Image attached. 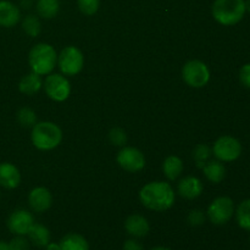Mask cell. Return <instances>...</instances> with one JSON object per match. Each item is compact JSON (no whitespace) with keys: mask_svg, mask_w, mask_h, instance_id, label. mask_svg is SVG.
Here are the masks:
<instances>
[{"mask_svg":"<svg viewBox=\"0 0 250 250\" xmlns=\"http://www.w3.org/2000/svg\"><path fill=\"white\" fill-rule=\"evenodd\" d=\"M176 194L170 183L164 181L149 182L139 190V200L142 204L153 211H166L175 204Z\"/></svg>","mask_w":250,"mask_h":250,"instance_id":"cell-1","label":"cell"},{"mask_svg":"<svg viewBox=\"0 0 250 250\" xmlns=\"http://www.w3.org/2000/svg\"><path fill=\"white\" fill-rule=\"evenodd\" d=\"M31 141L38 150H53L60 146L62 141V131L58 125L51 121L37 122L32 127Z\"/></svg>","mask_w":250,"mask_h":250,"instance_id":"cell-2","label":"cell"},{"mask_svg":"<svg viewBox=\"0 0 250 250\" xmlns=\"http://www.w3.org/2000/svg\"><path fill=\"white\" fill-rule=\"evenodd\" d=\"M28 62L32 71L39 76H48L58 65L55 48L48 43H38L29 50Z\"/></svg>","mask_w":250,"mask_h":250,"instance_id":"cell-3","label":"cell"},{"mask_svg":"<svg viewBox=\"0 0 250 250\" xmlns=\"http://www.w3.org/2000/svg\"><path fill=\"white\" fill-rule=\"evenodd\" d=\"M246 12L244 0H215L211 7V14L215 21L227 27L239 23Z\"/></svg>","mask_w":250,"mask_h":250,"instance_id":"cell-4","label":"cell"},{"mask_svg":"<svg viewBox=\"0 0 250 250\" xmlns=\"http://www.w3.org/2000/svg\"><path fill=\"white\" fill-rule=\"evenodd\" d=\"M84 65V56L82 51L73 45H68L58 55V66L61 73L66 77H72L82 71Z\"/></svg>","mask_w":250,"mask_h":250,"instance_id":"cell-5","label":"cell"},{"mask_svg":"<svg viewBox=\"0 0 250 250\" xmlns=\"http://www.w3.org/2000/svg\"><path fill=\"white\" fill-rule=\"evenodd\" d=\"M183 81L192 88H203L209 83L210 70L200 60H189L182 68Z\"/></svg>","mask_w":250,"mask_h":250,"instance_id":"cell-6","label":"cell"},{"mask_svg":"<svg viewBox=\"0 0 250 250\" xmlns=\"http://www.w3.org/2000/svg\"><path fill=\"white\" fill-rule=\"evenodd\" d=\"M212 155L221 163L237 160L242 154V144L232 136H221L212 146Z\"/></svg>","mask_w":250,"mask_h":250,"instance_id":"cell-7","label":"cell"},{"mask_svg":"<svg viewBox=\"0 0 250 250\" xmlns=\"http://www.w3.org/2000/svg\"><path fill=\"white\" fill-rule=\"evenodd\" d=\"M234 215V203L229 197H219L210 203L207 217L216 226L226 225Z\"/></svg>","mask_w":250,"mask_h":250,"instance_id":"cell-8","label":"cell"},{"mask_svg":"<svg viewBox=\"0 0 250 250\" xmlns=\"http://www.w3.org/2000/svg\"><path fill=\"white\" fill-rule=\"evenodd\" d=\"M46 95L54 102H65L71 94L70 81L62 73H50L43 82Z\"/></svg>","mask_w":250,"mask_h":250,"instance_id":"cell-9","label":"cell"},{"mask_svg":"<svg viewBox=\"0 0 250 250\" xmlns=\"http://www.w3.org/2000/svg\"><path fill=\"white\" fill-rule=\"evenodd\" d=\"M116 161L120 167L127 172H139L146 166L144 154L134 146H122L117 153Z\"/></svg>","mask_w":250,"mask_h":250,"instance_id":"cell-10","label":"cell"},{"mask_svg":"<svg viewBox=\"0 0 250 250\" xmlns=\"http://www.w3.org/2000/svg\"><path fill=\"white\" fill-rule=\"evenodd\" d=\"M6 225L9 231L15 236H27L34 225V217L28 210L17 209L10 214Z\"/></svg>","mask_w":250,"mask_h":250,"instance_id":"cell-11","label":"cell"},{"mask_svg":"<svg viewBox=\"0 0 250 250\" xmlns=\"http://www.w3.org/2000/svg\"><path fill=\"white\" fill-rule=\"evenodd\" d=\"M28 204L29 208L34 212H45L49 210L53 204V195L50 190L45 187H36L29 192L28 194Z\"/></svg>","mask_w":250,"mask_h":250,"instance_id":"cell-12","label":"cell"},{"mask_svg":"<svg viewBox=\"0 0 250 250\" xmlns=\"http://www.w3.org/2000/svg\"><path fill=\"white\" fill-rule=\"evenodd\" d=\"M125 229L133 238H143L150 232V224L143 215L133 214L125 221Z\"/></svg>","mask_w":250,"mask_h":250,"instance_id":"cell-13","label":"cell"},{"mask_svg":"<svg viewBox=\"0 0 250 250\" xmlns=\"http://www.w3.org/2000/svg\"><path fill=\"white\" fill-rule=\"evenodd\" d=\"M203 183L195 176H186L180 180L177 185V192L182 198L188 200H193L200 197L203 193Z\"/></svg>","mask_w":250,"mask_h":250,"instance_id":"cell-14","label":"cell"},{"mask_svg":"<svg viewBox=\"0 0 250 250\" xmlns=\"http://www.w3.org/2000/svg\"><path fill=\"white\" fill-rule=\"evenodd\" d=\"M21 20V11L14 2L9 0H0V27L11 28Z\"/></svg>","mask_w":250,"mask_h":250,"instance_id":"cell-15","label":"cell"},{"mask_svg":"<svg viewBox=\"0 0 250 250\" xmlns=\"http://www.w3.org/2000/svg\"><path fill=\"white\" fill-rule=\"evenodd\" d=\"M21 182V173L17 166L11 163L0 164V187L5 189H15Z\"/></svg>","mask_w":250,"mask_h":250,"instance_id":"cell-16","label":"cell"},{"mask_svg":"<svg viewBox=\"0 0 250 250\" xmlns=\"http://www.w3.org/2000/svg\"><path fill=\"white\" fill-rule=\"evenodd\" d=\"M43 88V81L38 73H27L21 78L19 83V90L24 95H34Z\"/></svg>","mask_w":250,"mask_h":250,"instance_id":"cell-17","label":"cell"},{"mask_svg":"<svg viewBox=\"0 0 250 250\" xmlns=\"http://www.w3.org/2000/svg\"><path fill=\"white\" fill-rule=\"evenodd\" d=\"M27 237H28L31 244L38 247V248H45L46 244L50 242L51 234L48 227L42 224H36L34 222V225L31 227Z\"/></svg>","mask_w":250,"mask_h":250,"instance_id":"cell-18","label":"cell"},{"mask_svg":"<svg viewBox=\"0 0 250 250\" xmlns=\"http://www.w3.org/2000/svg\"><path fill=\"white\" fill-rule=\"evenodd\" d=\"M202 170L207 180L215 185L222 182L226 176V168H225L224 164L219 160H209Z\"/></svg>","mask_w":250,"mask_h":250,"instance_id":"cell-19","label":"cell"},{"mask_svg":"<svg viewBox=\"0 0 250 250\" xmlns=\"http://www.w3.org/2000/svg\"><path fill=\"white\" fill-rule=\"evenodd\" d=\"M60 250H89L87 239L78 233H68L59 242Z\"/></svg>","mask_w":250,"mask_h":250,"instance_id":"cell-20","label":"cell"},{"mask_svg":"<svg viewBox=\"0 0 250 250\" xmlns=\"http://www.w3.org/2000/svg\"><path fill=\"white\" fill-rule=\"evenodd\" d=\"M163 171L166 178L170 181H176L183 172V161L180 156L171 155L164 160Z\"/></svg>","mask_w":250,"mask_h":250,"instance_id":"cell-21","label":"cell"},{"mask_svg":"<svg viewBox=\"0 0 250 250\" xmlns=\"http://www.w3.org/2000/svg\"><path fill=\"white\" fill-rule=\"evenodd\" d=\"M60 2L59 0H38L37 1V12L45 20H51L59 14Z\"/></svg>","mask_w":250,"mask_h":250,"instance_id":"cell-22","label":"cell"},{"mask_svg":"<svg viewBox=\"0 0 250 250\" xmlns=\"http://www.w3.org/2000/svg\"><path fill=\"white\" fill-rule=\"evenodd\" d=\"M234 212L238 226L246 231H250V199L243 200Z\"/></svg>","mask_w":250,"mask_h":250,"instance_id":"cell-23","label":"cell"},{"mask_svg":"<svg viewBox=\"0 0 250 250\" xmlns=\"http://www.w3.org/2000/svg\"><path fill=\"white\" fill-rule=\"evenodd\" d=\"M193 159L195 161V165L198 168H203L205 166V164L210 160L212 155V149L210 148V146L208 144H198L197 146L193 150Z\"/></svg>","mask_w":250,"mask_h":250,"instance_id":"cell-24","label":"cell"},{"mask_svg":"<svg viewBox=\"0 0 250 250\" xmlns=\"http://www.w3.org/2000/svg\"><path fill=\"white\" fill-rule=\"evenodd\" d=\"M22 29H23V32L27 36L32 37V38L39 36L42 31V24L37 15H27L22 20Z\"/></svg>","mask_w":250,"mask_h":250,"instance_id":"cell-25","label":"cell"},{"mask_svg":"<svg viewBox=\"0 0 250 250\" xmlns=\"http://www.w3.org/2000/svg\"><path fill=\"white\" fill-rule=\"evenodd\" d=\"M17 122L24 128L33 127L37 124V114L31 107H21L16 114Z\"/></svg>","mask_w":250,"mask_h":250,"instance_id":"cell-26","label":"cell"},{"mask_svg":"<svg viewBox=\"0 0 250 250\" xmlns=\"http://www.w3.org/2000/svg\"><path fill=\"white\" fill-rule=\"evenodd\" d=\"M80 11L85 16H93L98 12L100 6V0H77Z\"/></svg>","mask_w":250,"mask_h":250,"instance_id":"cell-27","label":"cell"},{"mask_svg":"<svg viewBox=\"0 0 250 250\" xmlns=\"http://www.w3.org/2000/svg\"><path fill=\"white\" fill-rule=\"evenodd\" d=\"M109 141L112 146H125L127 142V134L126 132L122 128H112L111 131L109 132Z\"/></svg>","mask_w":250,"mask_h":250,"instance_id":"cell-28","label":"cell"},{"mask_svg":"<svg viewBox=\"0 0 250 250\" xmlns=\"http://www.w3.org/2000/svg\"><path fill=\"white\" fill-rule=\"evenodd\" d=\"M10 250H31V242L26 236H15L9 242Z\"/></svg>","mask_w":250,"mask_h":250,"instance_id":"cell-29","label":"cell"},{"mask_svg":"<svg viewBox=\"0 0 250 250\" xmlns=\"http://www.w3.org/2000/svg\"><path fill=\"white\" fill-rule=\"evenodd\" d=\"M205 219H207V216H205L204 212L199 209L192 210V211H189V214H188L187 216L188 224L193 227L202 226V225L205 222Z\"/></svg>","mask_w":250,"mask_h":250,"instance_id":"cell-30","label":"cell"},{"mask_svg":"<svg viewBox=\"0 0 250 250\" xmlns=\"http://www.w3.org/2000/svg\"><path fill=\"white\" fill-rule=\"evenodd\" d=\"M239 82L243 87L250 89V63H246L239 70Z\"/></svg>","mask_w":250,"mask_h":250,"instance_id":"cell-31","label":"cell"},{"mask_svg":"<svg viewBox=\"0 0 250 250\" xmlns=\"http://www.w3.org/2000/svg\"><path fill=\"white\" fill-rule=\"evenodd\" d=\"M122 250H144V248L141 242L137 241V238H131L125 242Z\"/></svg>","mask_w":250,"mask_h":250,"instance_id":"cell-32","label":"cell"},{"mask_svg":"<svg viewBox=\"0 0 250 250\" xmlns=\"http://www.w3.org/2000/svg\"><path fill=\"white\" fill-rule=\"evenodd\" d=\"M45 250H60V246H59V243H54V242H49V243L46 244Z\"/></svg>","mask_w":250,"mask_h":250,"instance_id":"cell-33","label":"cell"},{"mask_svg":"<svg viewBox=\"0 0 250 250\" xmlns=\"http://www.w3.org/2000/svg\"><path fill=\"white\" fill-rule=\"evenodd\" d=\"M0 250H10L9 243L4 241H0Z\"/></svg>","mask_w":250,"mask_h":250,"instance_id":"cell-34","label":"cell"},{"mask_svg":"<svg viewBox=\"0 0 250 250\" xmlns=\"http://www.w3.org/2000/svg\"><path fill=\"white\" fill-rule=\"evenodd\" d=\"M150 250H172V249L167 248V247H161V246H159V247H155V248H153V249H150Z\"/></svg>","mask_w":250,"mask_h":250,"instance_id":"cell-35","label":"cell"},{"mask_svg":"<svg viewBox=\"0 0 250 250\" xmlns=\"http://www.w3.org/2000/svg\"><path fill=\"white\" fill-rule=\"evenodd\" d=\"M244 1H246V10L250 12V0H244Z\"/></svg>","mask_w":250,"mask_h":250,"instance_id":"cell-36","label":"cell"}]
</instances>
